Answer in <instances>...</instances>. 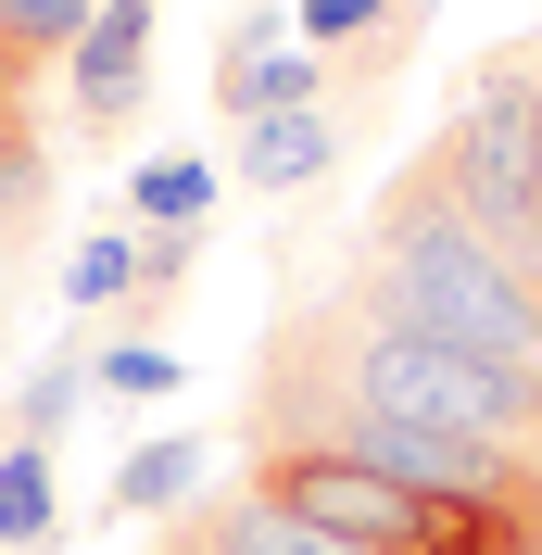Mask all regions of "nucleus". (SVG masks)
<instances>
[{"mask_svg": "<svg viewBox=\"0 0 542 555\" xmlns=\"http://www.w3.org/2000/svg\"><path fill=\"white\" fill-rule=\"evenodd\" d=\"M278 328H291V341H304L353 404L404 416V429H441V442H492V454H517V467H542V379H530V366H492V353H467V341H441V328H416V315H391L366 278L304 291Z\"/></svg>", "mask_w": 542, "mask_h": 555, "instance_id": "obj_1", "label": "nucleus"}, {"mask_svg": "<svg viewBox=\"0 0 542 555\" xmlns=\"http://www.w3.org/2000/svg\"><path fill=\"white\" fill-rule=\"evenodd\" d=\"M353 278H366L391 315H416V328H441V341H467V353H492V366H530V379H542V304H530V278L454 215V190H441L429 152L378 190L366 266H353Z\"/></svg>", "mask_w": 542, "mask_h": 555, "instance_id": "obj_2", "label": "nucleus"}, {"mask_svg": "<svg viewBox=\"0 0 542 555\" xmlns=\"http://www.w3.org/2000/svg\"><path fill=\"white\" fill-rule=\"evenodd\" d=\"M139 89H152V0H102L89 38H76V127H127Z\"/></svg>", "mask_w": 542, "mask_h": 555, "instance_id": "obj_3", "label": "nucleus"}, {"mask_svg": "<svg viewBox=\"0 0 542 555\" xmlns=\"http://www.w3.org/2000/svg\"><path fill=\"white\" fill-rule=\"evenodd\" d=\"M315 89H328V51H266V26H228V64H215V114H228V127L304 114Z\"/></svg>", "mask_w": 542, "mask_h": 555, "instance_id": "obj_4", "label": "nucleus"}, {"mask_svg": "<svg viewBox=\"0 0 542 555\" xmlns=\"http://www.w3.org/2000/svg\"><path fill=\"white\" fill-rule=\"evenodd\" d=\"M291 26H304V51H353V76H404L416 26H429V0H291Z\"/></svg>", "mask_w": 542, "mask_h": 555, "instance_id": "obj_5", "label": "nucleus"}, {"mask_svg": "<svg viewBox=\"0 0 542 555\" xmlns=\"http://www.w3.org/2000/svg\"><path fill=\"white\" fill-rule=\"evenodd\" d=\"M328 152H340L328 102L266 114V127H240V190H315V177H328Z\"/></svg>", "mask_w": 542, "mask_h": 555, "instance_id": "obj_6", "label": "nucleus"}, {"mask_svg": "<svg viewBox=\"0 0 542 555\" xmlns=\"http://www.w3.org/2000/svg\"><path fill=\"white\" fill-rule=\"evenodd\" d=\"M203 467H215V442H139L127 467H114V505H177V492H203Z\"/></svg>", "mask_w": 542, "mask_h": 555, "instance_id": "obj_7", "label": "nucleus"}, {"mask_svg": "<svg viewBox=\"0 0 542 555\" xmlns=\"http://www.w3.org/2000/svg\"><path fill=\"white\" fill-rule=\"evenodd\" d=\"M0 543H51V442L0 454Z\"/></svg>", "mask_w": 542, "mask_h": 555, "instance_id": "obj_8", "label": "nucleus"}, {"mask_svg": "<svg viewBox=\"0 0 542 555\" xmlns=\"http://www.w3.org/2000/svg\"><path fill=\"white\" fill-rule=\"evenodd\" d=\"M89 13H102V0H0V51H13V64L76 51V38H89Z\"/></svg>", "mask_w": 542, "mask_h": 555, "instance_id": "obj_9", "label": "nucleus"}, {"mask_svg": "<svg viewBox=\"0 0 542 555\" xmlns=\"http://www.w3.org/2000/svg\"><path fill=\"white\" fill-rule=\"evenodd\" d=\"M127 203L152 215L165 241H190V228H203V203H215V177H203V165H139V190H127Z\"/></svg>", "mask_w": 542, "mask_h": 555, "instance_id": "obj_10", "label": "nucleus"}, {"mask_svg": "<svg viewBox=\"0 0 542 555\" xmlns=\"http://www.w3.org/2000/svg\"><path fill=\"white\" fill-rule=\"evenodd\" d=\"M89 379H114V391H177V353L127 328V341H102V353H89Z\"/></svg>", "mask_w": 542, "mask_h": 555, "instance_id": "obj_11", "label": "nucleus"}, {"mask_svg": "<svg viewBox=\"0 0 542 555\" xmlns=\"http://www.w3.org/2000/svg\"><path fill=\"white\" fill-rule=\"evenodd\" d=\"M76 379H89V366H38V379H26V442H51V429H64Z\"/></svg>", "mask_w": 542, "mask_h": 555, "instance_id": "obj_12", "label": "nucleus"}, {"mask_svg": "<svg viewBox=\"0 0 542 555\" xmlns=\"http://www.w3.org/2000/svg\"><path fill=\"white\" fill-rule=\"evenodd\" d=\"M0 127H26V64L0 51Z\"/></svg>", "mask_w": 542, "mask_h": 555, "instance_id": "obj_13", "label": "nucleus"}, {"mask_svg": "<svg viewBox=\"0 0 542 555\" xmlns=\"http://www.w3.org/2000/svg\"><path fill=\"white\" fill-rule=\"evenodd\" d=\"M0 555H13V543H0Z\"/></svg>", "mask_w": 542, "mask_h": 555, "instance_id": "obj_14", "label": "nucleus"}]
</instances>
